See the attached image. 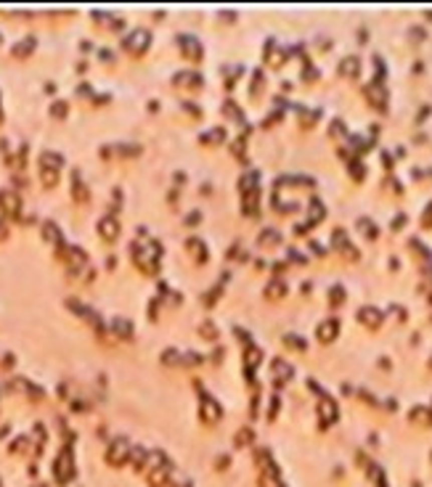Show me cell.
Returning <instances> with one entry per match:
<instances>
[{
  "label": "cell",
  "instance_id": "cell-8",
  "mask_svg": "<svg viewBox=\"0 0 432 487\" xmlns=\"http://www.w3.org/2000/svg\"><path fill=\"white\" fill-rule=\"evenodd\" d=\"M32 48H35V40L30 37V40H24L22 45H16V48H14V56H27V53H30Z\"/></svg>",
  "mask_w": 432,
  "mask_h": 487
},
{
  "label": "cell",
  "instance_id": "cell-11",
  "mask_svg": "<svg viewBox=\"0 0 432 487\" xmlns=\"http://www.w3.org/2000/svg\"><path fill=\"white\" fill-rule=\"evenodd\" d=\"M114 329H117L122 336H130V334H133V326H127L125 321H117V323H114Z\"/></svg>",
  "mask_w": 432,
  "mask_h": 487
},
{
  "label": "cell",
  "instance_id": "cell-1",
  "mask_svg": "<svg viewBox=\"0 0 432 487\" xmlns=\"http://www.w3.org/2000/svg\"><path fill=\"white\" fill-rule=\"evenodd\" d=\"M149 32L146 30H135V32H130L127 37H125V51H130L133 56H140L146 48H149Z\"/></svg>",
  "mask_w": 432,
  "mask_h": 487
},
{
  "label": "cell",
  "instance_id": "cell-9",
  "mask_svg": "<svg viewBox=\"0 0 432 487\" xmlns=\"http://www.w3.org/2000/svg\"><path fill=\"white\" fill-rule=\"evenodd\" d=\"M43 230H45V238H48V241H61V238H59V228H56L53 222H45Z\"/></svg>",
  "mask_w": 432,
  "mask_h": 487
},
{
  "label": "cell",
  "instance_id": "cell-4",
  "mask_svg": "<svg viewBox=\"0 0 432 487\" xmlns=\"http://www.w3.org/2000/svg\"><path fill=\"white\" fill-rule=\"evenodd\" d=\"M64 260H67V265L72 270L85 268V255H82V249H77V247H67V249H64Z\"/></svg>",
  "mask_w": 432,
  "mask_h": 487
},
{
  "label": "cell",
  "instance_id": "cell-10",
  "mask_svg": "<svg viewBox=\"0 0 432 487\" xmlns=\"http://www.w3.org/2000/svg\"><path fill=\"white\" fill-rule=\"evenodd\" d=\"M51 114H53V117H64V114H67V104H61V101H56V104L51 106Z\"/></svg>",
  "mask_w": 432,
  "mask_h": 487
},
{
  "label": "cell",
  "instance_id": "cell-3",
  "mask_svg": "<svg viewBox=\"0 0 432 487\" xmlns=\"http://www.w3.org/2000/svg\"><path fill=\"white\" fill-rule=\"evenodd\" d=\"M130 453V445H127V439H114V442L109 445V453H106V458L111 463H122L125 461V455Z\"/></svg>",
  "mask_w": 432,
  "mask_h": 487
},
{
  "label": "cell",
  "instance_id": "cell-6",
  "mask_svg": "<svg viewBox=\"0 0 432 487\" xmlns=\"http://www.w3.org/2000/svg\"><path fill=\"white\" fill-rule=\"evenodd\" d=\"M98 230H101V236H104V238H117L119 225H117L114 217H104V220L98 222Z\"/></svg>",
  "mask_w": 432,
  "mask_h": 487
},
{
  "label": "cell",
  "instance_id": "cell-2",
  "mask_svg": "<svg viewBox=\"0 0 432 487\" xmlns=\"http://www.w3.org/2000/svg\"><path fill=\"white\" fill-rule=\"evenodd\" d=\"M56 474H59V479H61V482L72 479L74 469H72V450H69V447L59 455V463H56Z\"/></svg>",
  "mask_w": 432,
  "mask_h": 487
},
{
  "label": "cell",
  "instance_id": "cell-5",
  "mask_svg": "<svg viewBox=\"0 0 432 487\" xmlns=\"http://www.w3.org/2000/svg\"><path fill=\"white\" fill-rule=\"evenodd\" d=\"M0 207L6 214H16L19 212V193L16 191H3L0 193Z\"/></svg>",
  "mask_w": 432,
  "mask_h": 487
},
{
  "label": "cell",
  "instance_id": "cell-7",
  "mask_svg": "<svg viewBox=\"0 0 432 487\" xmlns=\"http://www.w3.org/2000/svg\"><path fill=\"white\" fill-rule=\"evenodd\" d=\"M202 416L204 418H215V416H218V405H212V400H204L202 402Z\"/></svg>",
  "mask_w": 432,
  "mask_h": 487
}]
</instances>
